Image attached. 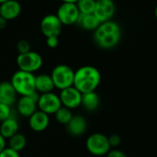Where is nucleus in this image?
<instances>
[{"mask_svg":"<svg viewBox=\"0 0 157 157\" xmlns=\"http://www.w3.org/2000/svg\"><path fill=\"white\" fill-rule=\"evenodd\" d=\"M101 73L94 66H82L74 72L73 87L82 94L95 92L101 83Z\"/></svg>","mask_w":157,"mask_h":157,"instance_id":"obj_1","label":"nucleus"},{"mask_svg":"<svg viewBox=\"0 0 157 157\" xmlns=\"http://www.w3.org/2000/svg\"><path fill=\"white\" fill-rule=\"evenodd\" d=\"M121 38V29L119 25L113 21L102 22L94 32V41L100 48L112 49L117 45Z\"/></svg>","mask_w":157,"mask_h":157,"instance_id":"obj_2","label":"nucleus"},{"mask_svg":"<svg viewBox=\"0 0 157 157\" xmlns=\"http://www.w3.org/2000/svg\"><path fill=\"white\" fill-rule=\"evenodd\" d=\"M10 83L20 96H29L36 93L35 75L33 73L19 69L13 73Z\"/></svg>","mask_w":157,"mask_h":157,"instance_id":"obj_3","label":"nucleus"},{"mask_svg":"<svg viewBox=\"0 0 157 157\" xmlns=\"http://www.w3.org/2000/svg\"><path fill=\"white\" fill-rule=\"evenodd\" d=\"M74 70L67 65L59 64L56 66L51 71V78L53 80L55 89L62 91L66 88L73 86Z\"/></svg>","mask_w":157,"mask_h":157,"instance_id":"obj_4","label":"nucleus"},{"mask_svg":"<svg viewBox=\"0 0 157 157\" xmlns=\"http://www.w3.org/2000/svg\"><path fill=\"white\" fill-rule=\"evenodd\" d=\"M85 146L87 151L95 156H103L106 155L108 151L111 150L108 137L103 133H93L91 134L85 142Z\"/></svg>","mask_w":157,"mask_h":157,"instance_id":"obj_5","label":"nucleus"},{"mask_svg":"<svg viewBox=\"0 0 157 157\" xmlns=\"http://www.w3.org/2000/svg\"><path fill=\"white\" fill-rule=\"evenodd\" d=\"M17 65L20 70L34 74L41 69L44 64L42 56L34 51H30L26 54H21L17 56Z\"/></svg>","mask_w":157,"mask_h":157,"instance_id":"obj_6","label":"nucleus"},{"mask_svg":"<svg viewBox=\"0 0 157 157\" xmlns=\"http://www.w3.org/2000/svg\"><path fill=\"white\" fill-rule=\"evenodd\" d=\"M62 106L58 94L56 93H47L39 94L37 100L38 110L45 113L46 115H55V113Z\"/></svg>","mask_w":157,"mask_h":157,"instance_id":"obj_7","label":"nucleus"},{"mask_svg":"<svg viewBox=\"0 0 157 157\" xmlns=\"http://www.w3.org/2000/svg\"><path fill=\"white\" fill-rule=\"evenodd\" d=\"M39 94L34 93L29 96H21L18 98L16 103V112L23 117L29 118L34 112L38 110L37 108V100Z\"/></svg>","mask_w":157,"mask_h":157,"instance_id":"obj_8","label":"nucleus"},{"mask_svg":"<svg viewBox=\"0 0 157 157\" xmlns=\"http://www.w3.org/2000/svg\"><path fill=\"white\" fill-rule=\"evenodd\" d=\"M58 96L62 106L68 108L70 110L77 109L82 105V94L78 92L73 86L60 91Z\"/></svg>","mask_w":157,"mask_h":157,"instance_id":"obj_9","label":"nucleus"},{"mask_svg":"<svg viewBox=\"0 0 157 157\" xmlns=\"http://www.w3.org/2000/svg\"><path fill=\"white\" fill-rule=\"evenodd\" d=\"M56 17L62 25H73L77 23L80 12L74 3H62L56 11Z\"/></svg>","mask_w":157,"mask_h":157,"instance_id":"obj_10","label":"nucleus"},{"mask_svg":"<svg viewBox=\"0 0 157 157\" xmlns=\"http://www.w3.org/2000/svg\"><path fill=\"white\" fill-rule=\"evenodd\" d=\"M41 32L47 38L50 36L58 37L62 32L63 25L56 15L48 14L44 16L41 21Z\"/></svg>","mask_w":157,"mask_h":157,"instance_id":"obj_11","label":"nucleus"},{"mask_svg":"<svg viewBox=\"0 0 157 157\" xmlns=\"http://www.w3.org/2000/svg\"><path fill=\"white\" fill-rule=\"evenodd\" d=\"M115 12L116 6L113 0H96L94 14L101 23L111 21Z\"/></svg>","mask_w":157,"mask_h":157,"instance_id":"obj_12","label":"nucleus"},{"mask_svg":"<svg viewBox=\"0 0 157 157\" xmlns=\"http://www.w3.org/2000/svg\"><path fill=\"white\" fill-rule=\"evenodd\" d=\"M67 132L73 137H81L87 130L86 118L81 115H75L66 125Z\"/></svg>","mask_w":157,"mask_h":157,"instance_id":"obj_13","label":"nucleus"},{"mask_svg":"<svg viewBox=\"0 0 157 157\" xmlns=\"http://www.w3.org/2000/svg\"><path fill=\"white\" fill-rule=\"evenodd\" d=\"M28 119H29V127L35 132L44 131L50 124L49 116L40 110L34 112Z\"/></svg>","mask_w":157,"mask_h":157,"instance_id":"obj_14","label":"nucleus"},{"mask_svg":"<svg viewBox=\"0 0 157 157\" xmlns=\"http://www.w3.org/2000/svg\"><path fill=\"white\" fill-rule=\"evenodd\" d=\"M21 12V6L17 0H9L0 5V16L8 21L18 18Z\"/></svg>","mask_w":157,"mask_h":157,"instance_id":"obj_15","label":"nucleus"},{"mask_svg":"<svg viewBox=\"0 0 157 157\" xmlns=\"http://www.w3.org/2000/svg\"><path fill=\"white\" fill-rule=\"evenodd\" d=\"M18 100V94L12 87L10 82H0V104L13 106Z\"/></svg>","mask_w":157,"mask_h":157,"instance_id":"obj_16","label":"nucleus"},{"mask_svg":"<svg viewBox=\"0 0 157 157\" xmlns=\"http://www.w3.org/2000/svg\"><path fill=\"white\" fill-rule=\"evenodd\" d=\"M55 90V85L50 74L41 73L35 75V91L38 94L52 93Z\"/></svg>","mask_w":157,"mask_h":157,"instance_id":"obj_17","label":"nucleus"},{"mask_svg":"<svg viewBox=\"0 0 157 157\" xmlns=\"http://www.w3.org/2000/svg\"><path fill=\"white\" fill-rule=\"evenodd\" d=\"M20 124L16 116H13L5 121L0 123V134H1L6 140L11 138L13 135L19 132Z\"/></svg>","mask_w":157,"mask_h":157,"instance_id":"obj_18","label":"nucleus"},{"mask_svg":"<svg viewBox=\"0 0 157 157\" xmlns=\"http://www.w3.org/2000/svg\"><path fill=\"white\" fill-rule=\"evenodd\" d=\"M82 29L85 31H95L99 25L101 24L100 21L95 17V15L93 14H86V15H82L80 14V17L78 19L77 23Z\"/></svg>","mask_w":157,"mask_h":157,"instance_id":"obj_19","label":"nucleus"},{"mask_svg":"<svg viewBox=\"0 0 157 157\" xmlns=\"http://www.w3.org/2000/svg\"><path fill=\"white\" fill-rule=\"evenodd\" d=\"M100 105V98L96 92H91L82 94V105L85 110L89 112L95 111Z\"/></svg>","mask_w":157,"mask_h":157,"instance_id":"obj_20","label":"nucleus"},{"mask_svg":"<svg viewBox=\"0 0 157 157\" xmlns=\"http://www.w3.org/2000/svg\"><path fill=\"white\" fill-rule=\"evenodd\" d=\"M26 144H27V139L25 135L21 132H18L9 139L8 147H10V149L18 152H21L22 150H24V148L26 147Z\"/></svg>","mask_w":157,"mask_h":157,"instance_id":"obj_21","label":"nucleus"},{"mask_svg":"<svg viewBox=\"0 0 157 157\" xmlns=\"http://www.w3.org/2000/svg\"><path fill=\"white\" fill-rule=\"evenodd\" d=\"M95 2L96 0H78L76 6L82 15L93 14L95 9Z\"/></svg>","mask_w":157,"mask_h":157,"instance_id":"obj_22","label":"nucleus"},{"mask_svg":"<svg viewBox=\"0 0 157 157\" xmlns=\"http://www.w3.org/2000/svg\"><path fill=\"white\" fill-rule=\"evenodd\" d=\"M74 115L72 114V110L66 108L64 106H61L56 113H55V118L56 120L62 125H67L72 118Z\"/></svg>","mask_w":157,"mask_h":157,"instance_id":"obj_23","label":"nucleus"},{"mask_svg":"<svg viewBox=\"0 0 157 157\" xmlns=\"http://www.w3.org/2000/svg\"><path fill=\"white\" fill-rule=\"evenodd\" d=\"M13 116H15V112L12 109V106L0 104V123Z\"/></svg>","mask_w":157,"mask_h":157,"instance_id":"obj_24","label":"nucleus"},{"mask_svg":"<svg viewBox=\"0 0 157 157\" xmlns=\"http://www.w3.org/2000/svg\"><path fill=\"white\" fill-rule=\"evenodd\" d=\"M17 51L19 52V55L21 54H26L31 50V44L28 41L26 40H21L19 41V43L17 44Z\"/></svg>","mask_w":157,"mask_h":157,"instance_id":"obj_25","label":"nucleus"},{"mask_svg":"<svg viewBox=\"0 0 157 157\" xmlns=\"http://www.w3.org/2000/svg\"><path fill=\"white\" fill-rule=\"evenodd\" d=\"M0 157H21V156H20V152L7 146L1 152H0Z\"/></svg>","mask_w":157,"mask_h":157,"instance_id":"obj_26","label":"nucleus"},{"mask_svg":"<svg viewBox=\"0 0 157 157\" xmlns=\"http://www.w3.org/2000/svg\"><path fill=\"white\" fill-rule=\"evenodd\" d=\"M108 141H109L110 147L111 148H115V147H117L120 144L121 138L117 134H112V135H110L108 137Z\"/></svg>","mask_w":157,"mask_h":157,"instance_id":"obj_27","label":"nucleus"},{"mask_svg":"<svg viewBox=\"0 0 157 157\" xmlns=\"http://www.w3.org/2000/svg\"><path fill=\"white\" fill-rule=\"evenodd\" d=\"M58 37L56 36H50L46 38V44L49 48H56L58 45Z\"/></svg>","mask_w":157,"mask_h":157,"instance_id":"obj_28","label":"nucleus"},{"mask_svg":"<svg viewBox=\"0 0 157 157\" xmlns=\"http://www.w3.org/2000/svg\"><path fill=\"white\" fill-rule=\"evenodd\" d=\"M106 157H128V156L122 151L114 149V150H110L108 151V153L106 154Z\"/></svg>","mask_w":157,"mask_h":157,"instance_id":"obj_29","label":"nucleus"},{"mask_svg":"<svg viewBox=\"0 0 157 157\" xmlns=\"http://www.w3.org/2000/svg\"><path fill=\"white\" fill-rule=\"evenodd\" d=\"M7 140L0 134V152H1L6 147H7Z\"/></svg>","mask_w":157,"mask_h":157,"instance_id":"obj_30","label":"nucleus"},{"mask_svg":"<svg viewBox=\"0 0 157 157\" xmlns=\"http://www.w3.org/2000/svg\"><path fill=\"white\" fill-rule=\"evenodd\" d=\"M7 24H8V21H6L4 18H2L1 16H0V30L5 29Z\"/></svg>","mask_w":157,"mask_h":157,"instance_id":"obj_31","label":"nucleus"},{"mask_svg":"<svg viewBox=\"0 0 157 157\" xmlns=\"http://www.w3.org/2000/svg\"><path fill=\"white\" fill-rule=\"evenodd\" d=\"M61 1L63 3H74V4H76V2L78 1V0H61Z\"/></svg>","mask_w":157,"mask_h":157,"instance_id":"obj_32","label":"nucleus"},{"mask_svg":"<svg viewBox=\"0 0 157 157\" xmlns=\"http://www.w3.org/2000/svg\"><path fill=\"white\" fill-rule=\"evenodd\" d=\"M7 1H9V0H0V5L3 4V3H5V2H7Z\"/></svg>","mask_w":157,"mask_h":157,"instance_id":"obj_33","label":"nucleus"},{"mask_svg":"<svg viewBox=\"0 0 157 157\" xmlns=\"http://www.w3.org/2000/svg\"><path fill=\"white\" fill-rule=\"evenodd\" d=\"M154 13H155V18L157 19V6H156V8H155V12H154Z\"/></svg>","mask_w":157,"mask_h":157,"instance_id":"obj_34","label":"nucleus"}]
</instances>
